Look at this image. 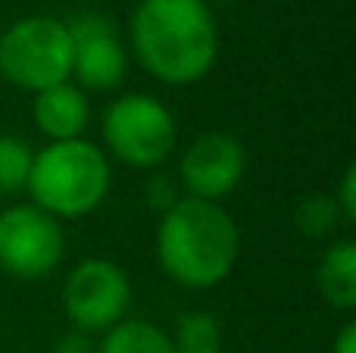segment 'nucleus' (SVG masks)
Wrapping results in <instances>:
<instances>
[{
  "label": "nucleus",
  "instance_id": "obj_14",
  "mask_svg": "<svg viewBox=\"0 0 356 353\" xmlns=\"http://www.w3.org/2000/svg\"><path fill=\"white\" fill-rule=\"evenodd\" d=\"M35 150L19 135H0V194L25 191Z\"/></svg>",
  "mask_w": 356,
  "mask_h": 353
},
{
  "label": "nucleus",
  "instance_id": "obj_19",
  "mask_svg": "<svg viewBox=\"0 0 356 353\" xmlns=\"http://www.w3.org/2000/svg\"><path fill=\"white\" fill-rule=\"evenodd\" d=\"M332 353H356V322H347L332 344Z\"/></svg>",
  "mask_w": 356,
  "mask_h": 353
},
{
  "label": "nucleus",
  "instance_id": "obj_7",
  "mask_svg": "<svg viewBox=\"0 0 356 353\" xmlns=\"http://www.w3.org/2000/svg\"><path fill=\"white\" fill-rule=\"evenodd\" d=\"M66 235L60 219L35 204H13L0 213V269L19 281H41L60 266Z\"/></svg>",
  "mask_w": 356,
  "mask_h": 353
},
{
  "label": "nucleus",
  "instance_id": "obj_2",
  "mask_svg": "<svg viewBox=\"0 0 356 353\" xmlns=\"http://www.w3.org/2000/svg\"><path fill=\"white\" fill-rule=\"evenodd\" d=\"M156 256L163 272L175 285L191 291H209L222 285L238 266V222L222 204L181 194L160 219Z\"/></svg>",
  "mask_w": 356,
  "mask_h": 353
},
{
  "label": "nucleus",
  "instance_id": "obj_17",
  "mask_svg": "<svg viewBox=\"0 0 356 353\" xmlns=\"http://www.w3.org/2000/svg\"><path fill=\"white\" fill-rule=\"evenodd\" d=\"M334 204H338L344 222H356V166H347L341 191L334 194Z\"/></svg>",
  "mask_w": 356,
  "mask_h": 353
},
{
  "label": "nucleus",
  "instance_id": "obj_13",
  "mask_svg": "<svg viewBox=\"0 0 356 353\" xmlns=\"http://www.w3.org/2000/svg\"><path fill=\"white\" fill-rule=\"evenodd\" d=\"M175 353H222L225 341H222V325L213 313L207 310H191L178 316L172 335Z\"/></svg>",
  "mask_w": 356,
  "mask_h": 353
},
{
  "label": "nucleus",
  "instance_id": "obj_5",
  "mask_svg": "<svg viewBox=\"0 0 356 353\" xmlns=\"http://www.w3.org/2000/svg\"><path fill=\"white\" fill-rule=\"evenodd\" d=\"M100 135L119 163L156 169L175 150L178 125L172 110L154 94H122L100 116Z\"/></svg>",
  "mask_w": 356,
  "mask_h": 353
},
{
  "label": "nucleus",
  "instance_id": "obj_1",
  "mask_svg": "<svg viewBox=\"0 0 356 353\" xmlns=\"http://www.w3.org/2000/svg\"><path fill=\"white\" fill-rule=\"evenodd\" d=\"M129 38L135 60L172 88L207 79L219 56V28L207 0H141Z\"/></svg>",
  "mask_w": 356,
  "mask_h": 353
},
{
  "label": "nucleus",
  "instance_id": "obj_16",
  "mask_svg": "<svg viewBox=\"0 0 356 353\" xmlns=\"http://www.w3.org/2000/svg\"><path fill=\"white\" fill-rule=\"evenodd\" d=\"M178 197H181V194H178V185H175L172 179H166V175H154V179L147 181V200H150V206H160V210L166 213Z\"/></svg>",
  "mask_w": 356,
  "mask_h": 353
},
{
  "label": "nucleus",
  "instance_id": "obj_11",
  "mask_svg": "<svg viewBox=\"0 0 356 353\" xmlns=\"http://www.w3.org/2000/svg\"><path fill=\"white\" fill-rule=\"evenodd\" d=\"M316 281L328 306L334 310H353L356 306V244L350 238L332 241V247L322 254Z\"/></svg>",
  "mask_w": 356,
  "mask_h": 353
},
{
  "label": "nucleus",
  "instance_id": "obj_4",
  "mask_svg": "<svg viewBox=\"0 0 356 353\" xmlns=\"http://www.w3.org/2000/svg\"><path fill=\"white\" fill-rule=\"evenodd\" d=\"M0 79L22 91L72 81V41L63 19L22 16L0 31Z\"/></svg>",
  "mask_w": 356,
  "mask_h": 353
},
{
  "label": "nucleus",
  "instance_id": "obj_6",
  "mask_svg": "<svg viewBox=\"0 0 356 353\" xmlns=\"http://www.w3.org/2000/svg\"><path fill=\"white\" fill-rule=\"evenodd\" d=\"M131 281L125 269L104 256L81 260L63 285V310L75 331L106 335L113 325L129 319Z\"/></svg>",
  "mask_w": 356,
  "mask_h": 353
},
{
  "label": "nucleus",
  "instance_id": "obj_18",
  "mask_svg": "<svg viewBox=\"0 0 356 353\" xmlns=\"http://www.w3.org/2000/svg\"><path fill=\"white\" fill-rule=\"evenodd\" d=\"M50 353H97V341H94V335H85V331L69 329L66 335H60L54 341Z\"/></svg>",
  "mask_w": 356,
  "mask_h": 353
},
{
  "label": "nucleus",
  "instance_id": "obj_15",
  "mask_svg": "<svg viewBox=\"0 0 356 353\" xmlns=\"http://www.w3.org/2000/svg\"><path fill=\"white\" fill-rule=\"evenodd\" d=\"M341 219V210L334 204L332 194H309V197H300L294 210V225L300 235L307 238H328L334 229H338Z\"/></svg>",
  "mask_w": 356,
  "mask_h": 353
},
{
  "label": "nucleus",
  "instance_id": "obj_8",
  "mask_svg": "<svg viewBox=\"0 0 356 353\" xmlns=\"http://www.w3.org/2000/svg\"><path fill=\"white\" fill-rule=\"evenodd\" d=\"M72 41V79L81 91H113L129 75V47L100 13H79L66 22Z\"/></svg>",
  "mask_w": 356,
  "mask_h": 353
},
{
  "label": "nucleus",
  "instance_id": "obj_3",
  "mask_svg": "<svg viewBox=\"0 0 356 353\" xmlns=\"http://www.w3.org/2000/svg\"><path fill=\"white\" fill-rule=\"evenodd\" d=\"M110 185L113 169L106 150L88 138H75L35 150L25 191L38 210L54 219H81L104 204Z\"/></svg>",
  "mask_w": 356,
  "mask_h": 353
},
{
  "label": "nucleus",
  "instance_id": "obj_10",
  "mask_svg": "<svg viewBox=\"0 0 356 353\" xmlns=\"http://www.w3.org/2000/svg\"><path fill=\"white\" fill-rule=\"evenodd\" d=\"M31 119L50 141H75V138H85L91 106L75 81H63V85L44 88L35 94Z\"/></svg>",
  "mask_w": 356,
  "mask_h": 353
},
{
  "label": "nucleus",
  "instance_id": "obj_9",
  "mask_svg": "<svg viewBox=\"0 0 356 353\" xmlns=\"http://www.w3.org/2000/svg\"><path fill=\"white\" fill-rule=\"evenodd\" d=\"M244 175L247 150L228 131H207V135L194 138L181 154V166H178V181H181L184 194L197 200H213V204L238 191Z\"/></svg>",
  "mask_w": 356,
  "mask_h": 353
},
{
  "label": "nucleus",
  "instance_id": "obj_12",
  "mask_svg": "<svg viewBox=\"0 0 356 353\" xmlns=\"http://www.w3.org/2000/svg\"><path fill=\"white\" fill-rule=\"evenodd\" d=\"M97 353H175L172 338L147 319H122L104 335Z\"/></svg>",
  "mask_w": 356,
  "mask_h": 353
}]
</instances>
